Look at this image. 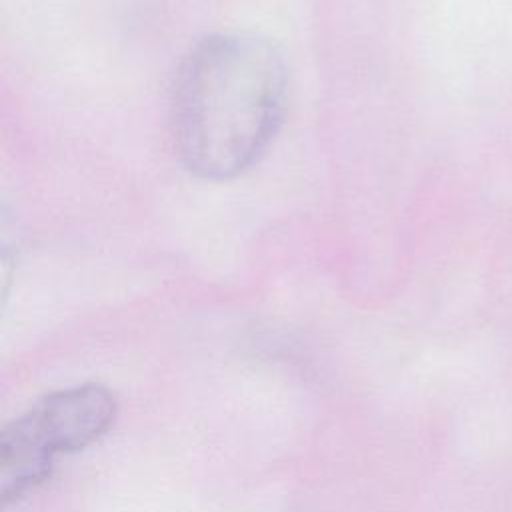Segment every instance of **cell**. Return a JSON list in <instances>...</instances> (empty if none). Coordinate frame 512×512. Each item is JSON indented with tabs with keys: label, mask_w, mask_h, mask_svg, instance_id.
<instances>
[{
	"label": "cell",
	"mask_w": 512,
	"mask_h": 512,
	"mask_svg": "<svg viewBox=\"0 0 512 512\" xmlns=\"http://www.w3.org/2000/svg\"><path fill=\"white\" fill-rule=\"evenodd\" d=\"M118 402L102 384H78L46 394L0 432V496L10 506L50 478L54 458L102 438Z\"/></svg>",
	"instance_id": "7a4b0ae2"
},
{
	"label": "cell",
	"mask_w": 512,
	"mask_h": 512,
	"mask_svg": "<svg viewBox=\"0 0 512 512\" xmlns=\"http://www.w3.org/2000/svg\"><path fill=\"white\" fill-rule=\"evenodd\" d=\"M286 106V66L264 38L222 32L180 62L170 90V132L188 172L230 180L266 152Z\"/></svg>",
	"instance_id": "6da1fadb"
}]
</instances>
